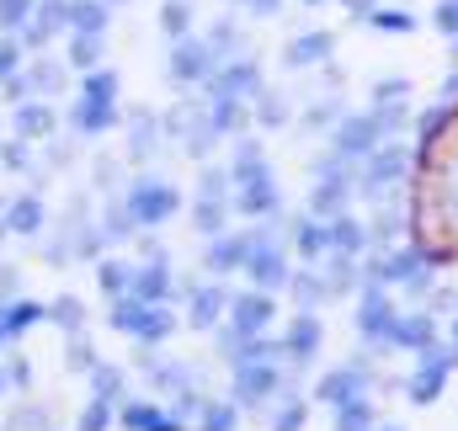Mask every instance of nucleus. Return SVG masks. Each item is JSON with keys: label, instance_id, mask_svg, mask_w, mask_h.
Instances as JSON below:
<instances>
[{"label": "nucleus", "instance_id": "f257e3e1", "mask_svg": "<svg viewBox=\"0 0 458 431\" xmlns=\"http://www.w3.org/2000/svg\"><path fill=\"white\" fill-rule=\"evenodd\" d=\"M454 368H458V351H427V368L411 378V400H416V405H432V400L443 394V384H448Z\"/></svg>", "mask_w": 458, "mask_h": 431}, {"label": "nucleus", "instance_id": "f03ea898", "mask_svg": "<svg viewBox=\"0 0 458 431\" xmlns=\"http://www.w3.org/2000/svg\"><path fill=\"white\" fill-rule=\"evenodd\" d=\"M389 341L394 346H405V351H416V357H427L437 341H432V315H411V320H400L389 330Z\"/></svg>", "mask_w": 458, "mask_h": 431}, {"label": "nucleus", "instance_id": "7ed1b4c3", "mask_svg": "<svg viewBox=\"0 0 458 431\" xmlns=\"http://www.w3.org/2000/svg\"><path fill=\"white\" fill-rule=\"evenodd\" d=\"M405 165H411V155H405V149H378V155H373V165H368V187H373V192H384L389 182H400V171H405Z\"/></svg>", "mask_w": 458, "mask_h": 431}, {"label": "nucleus", "instance_id": "20e7f679", "mask_svg": "<svg viewBox=\"0 0 458 431\" xmlns=\"http://www.w3.org/2000/svg\"><path fill=\"white\" fill-rule=\"evenodd\" d=\"M357 325H362V335H389V330H394L389 299H384V293H368V299H362V309H357Z\"/></svg>", "mask_w": 458, "mask_h": 431}, {"label": "nucleus", "instance_id": "39448f33", "mask_svg": "<svg viewBox=\"0 0 458 431\" xmlns=\"http://www.w3.org/2000/svg\"><path fill=\"white\" fill-rule=\"evenodd\" d=\"M378 128H384L378 117H352V123L342 128V149H346V155H362V149H373V144H378Z\"/></svg>", "mask_w": 458, "mask_h": 431}, {"label": "nucleus", "instance_id": "423d86ee", "mask_svg": "<svg viewBox=\"0 0 458 431\" xmlns=\"http://www.w3.org/2000/svg\"><path fill=\"white\" fill-rule=\"evenodd\" d=\"M326 54H331V32H310V38L293 43L288 64H315V59H326Z\"/></svg>", "mask_w": 458, "mask_h": 431}, {"label": "nucleus", "instance_id": "0eeeda50", "mask_svg": "<svg viewBox=\"0 0 458 431\" xmlns=\"http://www.w3.org/2000/svg\"><path fill=\"white\" fill-rule=\"evenodd\" d=\"M368 421H373L368 400H346L342 405V431H368Z\"/></svg>", "mask_w": 458, "mask_h": 431}, {"label": "nucleus", "instance_id": "6e6552de", "mask_svg": "<svg viewBox=\"0 0 458 431\" xmlns=\"http://www.w3.org/2000/svg\"><path fill=\"white\" fill-rule=\"evenodd\" d=\"M326 394H331L336 405H346V400H357V373H336V378L326 384Z\"/></svg>", "mask_w": 458, "mask_h": 431}, {"label": "nucleus", "instance_id": "1a4fd4ad", "mask_svg": "<svg viewBox=\"0 0 458 431\" xmlns=\"http://www.w3.org/2000/svg\"><path fill=\"white\" fill-rule=\"evenodd\" d=\"M373 21H378L384 32H411V27H416V21H411L405 11H373Z\"/></svg>", "mask_w": 458, "mask_h": 431}, {"label": "nucleus", "instance_id": "9d476101", "mask_svg": "<svg viewBox=\"0 0 458 431\" xmlns=\"http://www.w3.org/2000/svg\"><path fill=\"white\" fill-rule=\"evenodd\" d=\"M432 21H437V32H448V38H458V0H443Z\"/></svg>", "mask_w": 458, "mask_h": 431}, {"label": "nucleus", "instance_id": "9b49d317", "mask_svg": "<svg viewBox=\"0 0 458 431\" xmlns=\"http://www.w3.org/2000/svg\"><path fill=\"white\" fill-rule=\"evenodd\" d=\"M315 335H320V330H315V320H304L299 330H293V351H310V346H315Z\"/></svg>", "mask_w": 458, "mask_h": 431}, {"label": "nucleus", "instance_id": "f8f14e48", "mask_svg": "<svg viewBox=\"0 0 458 431\" xmlns=\"http://www.w3.org/2000/svg\"><path fill=\"white\" fill-rule=\"evenodd\" d=\"M267 320V304L261 299H245V309H240V325H261Z\"/></svg>", "mask_w": 458, "mask_h": 431}, {"label": "nucleus", "instance_id": "ddd939ff", "mask_svg": "<svg viewBox=\"0 0 458 431\" xmlns=\"http://www.w3.org/2000/svg\"><path fill=\"white\" fill-rule=\"evenodd\" d=\"M405 91H411V86H405V80H384V86H378V91H373V97H378V102H400V97H405Z\"/></svg>", "mask_w": 458, "mask_h": 431}, {"label": "nucleus", "instance_id": "4468645a", "mask_svg": "<svg viewBox=\"0 0 458 431\" xmlns=\"http://www.w3.org/2000/svg\"><path fill=\"white\" fill-rule=\"evenodd\" d=\"M336 245H346V250H357V245H362V234H357V224H336Z\"/></svg>", "mask_w": 458, "mask_h": 431}, {"label": "nucleus", "instance_id": "2eb2a0df", "mask_svg": "<svg viewBox=\"0 0 458 431\" xmlns=\"http://www.w3.org/2000/svg\"><path fill=\"white\" fill-rule=\"evenodd\" d=\"M346 5H352L357 16H362V11H373V0H346Z\"/></svg>", "mask_w": 458, "mask_h": 431}, {"label": "nucleus", "instance_id": "dca6fc26", "mask_svg": "<svg viewBox=\"0 0 458 431\" xmlns=\"http://www.w3.org/2000/svg\"><path fill=\"white\" fill-rule=\"evenodd\" d=\"M454 64H458V38H454Z\"/></svg>", "mask_w": 458, "mask_h": 431}, {"label": "nucleus", "instance_id": "f3484780", "mask_svg": "<svg viewBox=\"0 0 458 431\" xmlns=\"http://www.w3.org/2000/svg\"><path fill=\"white\" fill-rule=\"evenodd\" d=\"M454 346H458V320H454Z\"/></svg>", "mask_w": 458, "mask_h": 431}]
</instances>
